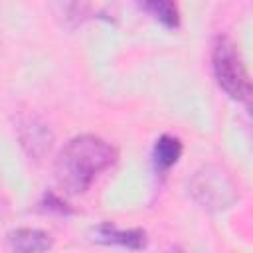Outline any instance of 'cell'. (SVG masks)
I'll return each mask as SVG.
<instances>
[{"mask_svg": "<svg viewBox=\"0 0 253 253\" xmlns=\"http://www.w3.org/2000/svg\"><path fill=\"white\" fill-rule=\"evenodd\" d=\"M192 194L200 204L215 210L227 208L235 202V188L229 176L217 168H206L198 172L192 180Z\"/></svg>", "mask_w": 253, "mask_h": 253, "instance_id": "cell-3", "label": "cell"}, {"mask_svg": "<svg viewBox=\"0 0 253 253\" xmlns=\"http://www.w3.org/2000/svg\"><path fill=\"white\" fill-rule=\"evenodd\" d=\"M8 245H10V249L22 251V253L47 251L51 247V237H49V233H45L42 229L22 227L8 235Z\"/></svg>", "mask_w": 253, "mask_h": 253, "instance_id": "cell-5", "label": "cell"}, {"mask_svg": "<svg viewBox=\"0 0 253 253\" xmlns=\"http://www.w3.org/2000/svg\"><path fill=\"white\" fill-rule=\"evenodd\" d=\"M211 65L217 85L235 101H247L251 95V83L249 75L245 71V65L241 61V55L235 47V43L219 36L213 42L211 49Z\"/></svg>", "mask_w": 253, "mask_h": 253, "instance_id": "cell-2", "label": "cell"}, {"mask_svg": "<svg viewBox=\"0 0 253 253\" xmlns=\"http://www.w3.org/2000/svg\"><path fill=\"white\" fill-rule=\"evenodd\" d=\"M97 235L105 243H117V245L128 247V249H142L146 245V235L140 229H126L125 231V229H117L115 225L103 223L97 229Z\"/></svg>", "mask_w": 253, "mask_h": 253, "instance_id": "cell-6", "label": "cell"}, {"mask_svg": "<svg viewBox=\"0 0 253 253\" xmlns=\"http://www.w3.org/2000/svg\"><path fill=\"white\" fill-rule=\"evenodd\" d=\"M117 158L115 148L99 136L81 134L71 138L59 152L55 172L57 180L69 192H85L95 178Z\"/></svg>", "mask_w": 253, "mask_h": 253, "instance_id": "cell-1", "label": "cell"}, {"mask_svg": "<svg viewBox=\"0 0 253 253\" xmlns=\"http://www.w3.org/2000/svg\"><path fill=\"white\" fill-rule=\"evenodd\" d=\"M20 138L22 144L28 146L32 156H42L45 150H49L51 134L43 123H40L36 117H26L20 121Z\"/></svg>", "mask_w": 253, "mask_h": 253, "instance_id": "cell-4", "label": "cell"}, {"mask_svg": "<svg viewBox=\"0 0 253 253\" xmlns=\"http://www.w3.org/2000/svg\"><path fill=\"white\" fill-rule=\"evenodd\" d=\"M142 6L166 28L180 26V12L176 0H142Z\"/></svg>", "mask_w": 253, "mask_h": 253, "instance_id": "cell-8", "label": "cell"}, {"mask_svg": "<svg viewBox=\"0 0 253 253\" xmlns=\"http://www.w3.org/2000/svg\"><path fill=\"white\" fill-rule=\"evenodd\" d=\"M182 154V142L176 136L162 134L154 144V164L158 170L172 168Z\"/></svg>", "mask_w": 253, "mask_h": 253, "instance_id": "cell-7", "label": "cell"}]
</instances>
